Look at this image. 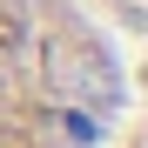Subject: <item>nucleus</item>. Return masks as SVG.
Wrapping results in <instances>:
<instances>
[{
	"instance_id": "obj_2",
	"label": "nucleus",
	"mask_w": 148,
	"mask_h": 148,
	"mask_svg": "<svg viewBox=\"0 0 148 148\" xmlns=\"http://www.w3.org/2000/svg\"><path fill=\"white\" fill-rule=\"evenodd\" d=\"M108 148H141V121H121V128H114V141Z\"/></svg>"
},
{
	"instance_id": "obj_1",
	"label": "nucleus",
	"mask_w": 148,
	"mask_h": 148,
	"mask_svg": "<svg viewBox=\"0 0 148 148\" xmlns=\"http://www.w3.org/2000/svg\"><path fill=\"white\" fill-rule=\"evenodd\" d=\"M135 121V74L88 0H0V148H108Z\"/></svg>"
}]
</instances>
